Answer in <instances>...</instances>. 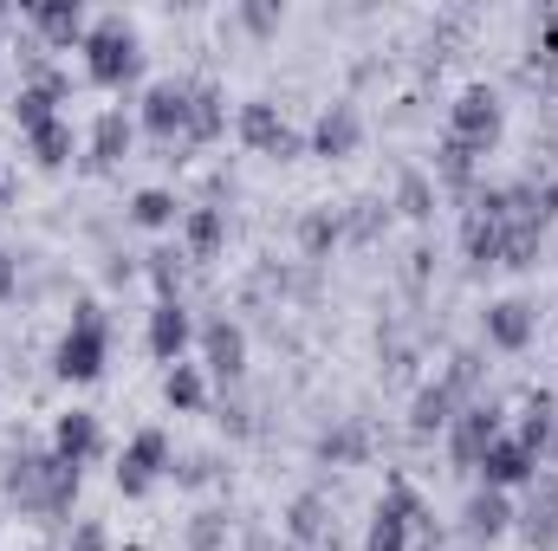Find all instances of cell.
Returning a JSON list of instances; mask_svg holds the SVG:
<instances>
[{
  "label": "cell",
  "instance_id": "1",
  "mask_svg": "<svg viewBox=\"0 0 558 551\" xmlns=\"http://www.w3.org/2000/svg\"><path fill=\"white\" fill-rule=\"evenodd\" d=\"M131 72H137V33H131L124 20H105V26L92 33V78L118 85V78H131Z\"/></svg>",
  "mask_w": 558,
  "mask_h": 551
},
{
  "label": "cell",
  "instance_id": "2",
  "mask_svg": "<svg viewBox=\"0 0 558 551\" xmlns=\"http://www.w3.org/2000/svg\"><path fill=\"white\" fill-rule=\"evenodd\" d=\"M98 364H105V325H98V311L85 305V311H78V331L59 344V370H65V377H98Z\"/></svg>",
  "mask_w": 558,
  "mask_h": 551
},
{
  "label": "cell",
  "instance_id": "3",
  "mask_svg": "<svg viewBox=\"0 0 558 551\" xmlns=\"http://www.w3.org/2000/svg\"><path fill=\"white\" fill-rule=\"evenodd\" d=\"M494 131H500V105H494V91H468L461 111H454V137L448 143L481 149V143H494Z\"/></svg>",
  "mask_w": 558,
  "mask_h": 551
},
{
  "label": "cell",
  "instance_id": "4",
  "mask_svg": "<svg viewBox=\"0 0 558 551\" xmlns=\"http://www.w3.org/2000/svg\"><path fill=\"white\" fill-rule=\"evenodd\" d=\"M468 383H474V364L461 357L448 383H435V390H422V403H416V428H422V434H428V428H441V421H454L448 409H454V396H461Z\"/></svg>",
  "mask_w": 558,
  "mask_h": 551
},
{
  "label": "cell",
  "instance_id": "5",
  "mask_svg": "<svg viewBox=\"0 0 558 551\" xmlns=\"http://www.w3.org/2000/svg\"><path fill=\"white\" fill-rule=\"evenodd\" d=\"M162 461H169V441H162V434H137L131 454H124V467H118V487H124V493H143Z\"/></svg>",
  "mask_w": 558,
  "mask_h": 551
},
{
  "label": "cell",
  "instance_id": "6",
  "mask_svg": "<svg viewBox=\"0 0 558 551\" xmlns=\"http://www.w3.org/2000/svg\"><path fill=\"white\" fill-rule=\"evenodd\" d=\"M189 98H195V91H182V85H156V91H149V111H143L149 131H162V137H169V131H189Z\"/></svg>",
  "mask_w": 558,
  "mask_h": 551
},
{
  "label": "cell",
  "instance_id": "7",
  "mask_svg": "<svg viewBox=\"0 0 558 551\" xmlns=\"http://www.w3.org/2000/svg\"><path fill=\"white\" fill-rule=\"evenodd\" d=\"M487 338H494V344H507V351H520V344L533 338V305H520V298L494 305V311H487Z\"/></svg>",
  "mask_w": 558,
  "mask_h": 551
},
{
  "label": "cell",
  "instance_id": "8",
  "mask_svg": "<svg viewBox=\"0 0 558 551\" xmlns=\"http://www.w3.org/2000/svg\"><path fill=\"white\" fill-rule=\"evenodd\" d=\"M494 441H500L494 409H468V415H461V428H454V454H461V461H481Z\"/></svg>",
  "mask_w": 558,
  "mask_h": 551
},
{
  "label": "cell",
  "instance_id": "9",
  "mask_svg": "<svg viewBox=\"0 0 558 551\" xmlns=\"http://www.w3.org/2000/svg\"><path fill=\"white\" fill-rule=\"evenodd\" d=\"M92 454H98V421H92V415H65V421H59V461L78 467V461H92Z\"/></svg>",
  "mask_w": 558,
  "mask_h": 551
},
{
  "label": "cell",
  "instance_id": "10",
  "mask_svg": "<svg viewBox=\"0 0 558 551\" xmlns=\"http://www.w3.org/2000/svg\"><path fill=\"white\" fill-rule=\"evenodd\" d=\"M500 532H507V500L487 487L468 500V539H500Z\"/></svg>",
  "mask_w": 558,
  "mask_h": 551
},
{
  "label": "cell",
  "instance_id": "11",
  "mask_svg": "<svg viewBox=\"0 0 558 551\" xmlns=\"http://www.w3.org/2000/svg\"><path fill=\"white\" fill-rule=\"evenodd\" d=\"M481 461H487V480H494V487H500V480H526V474H533V454H526L520 441H494Z\"/></svg>",
  "mask_w": 558,
  "mask_h": 551
},
{
  "label": "cell",
  "instance_id": "12",
  "mask_svg": "<svg viewBox=\"0 0 558 551\" xmlns=\"http://www.w3.org/2000/svg\"><path fill=\"white\" fill-rule=\"evenodd\" d=\"M182 338H189V318H182V305H156L149 351H156V357H175V351H182Z\"/></svg>",
  "mask_w": 558,
  "mask_h": 551
},
{
  "label": "cell",
  "instance_id": "13",
  "mask_svg": "<svg viewBox=\"0 0 558 551\" xmlns=\"http://www.w3.org/2000/svg\"><path fill=\"white\" fill-rule=\"evenodd\" d=\"M241 357H247L241 331H234V325H208V364H215L221 377H241Z\"/></svg>",
  "mask_w": 558,
  "mask_h": 551
},
{
  "label": "cell",
  "instance_id": "14",
  "mask_svg": "<svg viewBox=\"0 0 558 551\" xmlns=\"http://www.w3.org/2000/svg\"><path fill=\"white\" fill-rule=\"evenodd\" d=\"M241 131H247V143H260V149H292L286 124H279L267 105H247V111H241Z\"/></svg>",
  "mask_w": 558,
  "mask_h": 551
},
{
  "label": "cell",
  "instance_id": "15",
  "mask_svg": "<svg viewBox=\"0 0 558 551\" xmlns=\"http://www.w3.org/2000/svg\"><path fill=\"white\" fill-rule=\"evenodd\" d=\"M351 143H357V111H351V105L325 111V124H318V149H325V156H344Z\"/></svg>",
  "mask_w": 558,
  "mask_h": 551
},
{
  "label": "cell",
  "instance_id": "16",
  "mask_svg": "<svg viewBox=\"0 0 558 551\" xmlns=\"http://www.w3.org/2000/svg\"><path fill=\"white\" fill-rule=\"evenodd\" d=\"M526 539H533V546H553L558 539V480H546V493L533 500V513H526Z\"/></svg>",
  "mask_w": 558,
  "mask_h": 551
},
{
  "label": "cell",
  "instance_id": "17",
  "mask_svg": "<svg viewBox=\"0 0 558 551\" xmlns=\"http://www.w3.org/2000/svg\"><path fill=\"white\" fill-rule=\"evenodd\" d=\"M124 143H131V124H124L118 111H105V118H98V131H92V162H118V156H124Z\"/></svg>",
  "mask_w": 558,
  "mask_h": 551
},
{
  "label": "cell",
  "instance_id": "18",
  "mask_svg": "<svg viewBox=\"0 0 558 551\" xmlns=\"http://www.w3.org/2000/svg\"><path fill=\"white\" fill-rule=\"evenodd\" d=\"M189 131H195V137H215V131H221V98H215V91H195V98H189Z\"/></svg>",
  "mask_w": 558,
  "mask_h": 551
},
{
  "label": "cell",
  "instance_id": "19",
  "mask_svg": "<svg viewBox=\"0 0 558 551\" xmlns=\"http://www.w3.org/2000/svg\"><path fill=\"white\" fill-rule=\"evenodd\" d=\"M189 241H195V254H215V247H221V215L202 208V215L189 221Z\"/></svg>",
  "mask_w": 558,
  "mask_h": 551
},
{
  "label": "cell",
  "instance_id": "20",
  "mask_svg": "<svg viewBox=\"0 0 558 551\" xmlns=\"http://www.w3.org/2000/svg\"><path fill=\"white\" fill-rule=\"evenodd\" d=\"M20 124H26V131H46V124H52V91H26V98H20Z\"/></svg>",
  "mask_w": 558,
  "mask_h": 551
},
{
  "label": "cell",
  "instance_id": "21",
  "mask_svg": "<svg viewBox=\"0 0 558 551\" xmlns=\"http://www.w3.org/2000/svg\"><path fill=\"white\" fill-rule=\"evenodd\" d=\"M169 403H175V409H195V403H202V377H195V370H175V377H169Z\"/></svg>",
  "mask_w": 558,
  "mask_h": 551
},
{
  "label": "cell",
  "instance_id": "22",
  "mask_svg": "<svg viewBox=\"0 0 558 551\" xmlns=\"http://www.w3.org/2000/svg\"><path fill=\"white\" fill-rule=\"evenodd\" d=\"M33 149H39V162H65V131H59V124L33 131Z\"/></svg>",
  "mask_w": 558,
  "mask_h": 551
},
{
  "label": "cell",
  "instance_id": "23",
  "mask_svg": "<svg viewBox=\"0 0 558 551\" xmlns=\"http://www.w3.org/2000/svg\"><path fill=\"white\" fill-rule=\"evenodd\" d=\"M169 215H175V201H169V195H156V188H149V195H137V221H149V228H156V221H169Z\"/></svg>",
  "mask_w": 558,
  "mask_h": 551
},
{
  "label": "cell",
  "instance_id": "24",
  "mask_svg": "<svg viewBox=\"0 0 558 551\" xmlns=\"http://www.w3.org/2000/svg\"><path fill=\"white\" fill-rule=\"evenodd\" d=\"M318 513H325V506H318V500H299V506H292V532H299V539H312V532H318V526H325V519H318Z\"/></svg>",
  "mask_w": 558,
  "mask_h": 551
},
{
  "label": "cell",
  "instance_id": "25",
  "mask_svg": "<svg viewBox=\"0 0 558 551\" xmlns=\"http://www.w3.org/2000/svg\"><path fill=\"white\" fill-rule=\"evenodd\" d=\"M325 454H331V461H351V454H364V434H357V428H344V434H331V441H325Z\"/></svg>",
  "mask_w": 558,
  "mask_h": 551
},
{
  "label": "cell",
  "instance_id": "26",
  "mask_svg": "<svg viewBox=\"0 0 558 551\" xmlns=\"http://www.w3.org/2000/svg\"><path fill=\"white\" fill-rule=\"evenodd\" d=\"M403 208H410V215H428V182H422V175L403 182Z\"/></svg>",
  "mask_w": 558,
  "mask_h": 551
},
{
  "label": "cell",
  "instance_id": "27",
  "mask_svg": "<svg viewBox=\"0 0 558 551\" xmlns=\"http://www.w3.org/2000/svg\"><path fill=\"white\" fill-rule=\"evenodd\" d=\"M72 551H105V532H98V526H78V539H72Z\"/></svg>",
  "mask_w": 558,
  "mask_h": 551
},
{
  "label": "cell",
  "instance_id": "28",
  "mask_svg": "<svg viewBox=\"0 0 558 551\" xmlns=\"http://www.w3.org/2000/svg\"><path fill=\"white\" fill-rule=\"evenodd\" d=\"M7 292H13V260L0 254V298H7Z\"/></svg>",
  "mask_w": 558,
  "mask_h": 551
}]
</instances>
